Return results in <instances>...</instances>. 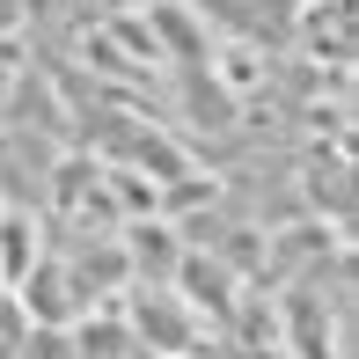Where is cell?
I'll use <instances>...</instances> for the list:
<instances>
[{
  "label": "cell",
  "instance_id": "7a4b0ae2",
  "mask_svg": "<svg viewBox=\"0 0 359 359\" xmlns=\"http://www.w3.org/2000/svg\"><path fill=\"white\" fill-rule=\"evenodd\" d=\"M125 235H133V264H140V271H154V279H169V271L184 264V250H176V235H169L161 220H154V227H140V220H133Z\"/></svg>",
  "mask_w": 359,
  "mask_h": 359
},
{
  "label": "cell",
  "instance_id": "3957f363",
  "mask_svg": "<svg viewBox=\"0 0 359 359\" xmlns=\"http://www.w3.org/2000/svg\"><path fill=\"white\" fill-rule=\"evenodd\" d=\"M140 337H161V345H191L198 330H191V316L169 301V293H161V301H147V308H140Z\"/></svg>",
  "mask_w": 359,
  "mask_h": 359
},
{
  "label": "cell",
  "instance_id": "277c9868",
  "mask_svg": "<svg viewBox=\"0 0 359 359\" xmlns=\"http://www.w3.org/2000/svg\"><path fill=\"white\" fill-rule=\"evenodd\" d=\"M345 8H352V0H330V59H337V67L352 59V44H345ZM301 29H308L316 44H323V15H316V0L301 8Z\"/></svg>",
  "mask_w": 359,
  "mask_h": 359
},
{
  "label": "cell",
  "instance_id": "5b68a950",
  "mask_svg": "<svg viewBox=\"0 0 359 359\" xmlns=\"http://www.w3.org/2000/svg\"><path fill=\"white\" fill-rule=\"evenodd\" d=\"M8 29H22V0H0V37Z\"/></svg>",
  "mask_w": 359,
  "mask_h": 359
},
{
  "label": "cell",
  "instance_id": "6da1fadb",
  "mask_svg": "<svg viewBox=\"0 0 359 359\" xmlns=\"http://www.w3.org/2000/svg\"><path fill=\"white\" fill-rule=\"evenodd\" d=\"M29 264H37V227L22 205H0V286H22Z\"/></svg>",
  "mask_w": 359,
  "mask_h": 359
}]
</instances>
